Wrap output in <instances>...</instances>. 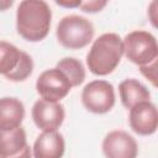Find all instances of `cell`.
Returning <instances> with one entry per match:
<instances>
[{"label": "cell", "mask_w": 158, "mask_h": 158, "mask_svg": "<svg viewBox=\"0 0 158 158\" xmlns=\"http://www.w3.org/2000/svg\"><path fill=\"white\" fill-rule=\"evenodd\" d=\"M52 10L44 0H23L16 10V31L27 42L43 41L51 30Z\"/></svg>", "instance_id": "cell-1"}, {"label": "cell", "mask_w": 158, "mask_h": 158, "mask_svg": "<svg viewBox=\"0 0 158 158\" xmlns=\"http://www.w3.org/2000/svg\"><path fill=\"white\" fill-rule=\"evenodd\" d=\"M122 57L121 36L115 32H105L93 41L86 54V65L94 75L106 77L118 67Z\"/></svg>", "instance_id": "cell-2"}, {"label": "cell", "mask_w": 158, "mask_h": 158, "mask_svg": "<svg viewBox=\"0 0 158 158\" xmlns=\"http://www.w3.org/2000/svg\"><path fill=\"white\" fill-rule=\"evenodd\" d=\"M95 28L93 22L80 15L62 17L56 28L58 43L67 49H81L94 40Z\"/></svg>", "instance_id": "cell-3"}, {"label": "cell", "mask_w": 158, "mask_h": 158, "mask_svg": "<svg viewBox=\"0 0 158 158\" xmlns=\"http://www.w3.org/2000/svg\"><path fill=\"white\" fill-rule=\"evenodd\" d=\"M123 56L133 64L142 67L158 59V43L156 37L144 30H135L122 38Z\"/></svg>", "instance_id": "cell-4"}, {"label": "cell", "mask_w": 158, "mask_h": 158, "mask_svg": "<svg viewBox=\"0 0 158 158\" xmlns=\"http://www.w3.org/2000/svg\"><path fill=\"white\" fill-rule=\"evenodd\" d=\"M80 100L86 111L104 115L110 112L115 106L116 94L111 83L104 79H95L83 88Z\"/></svg>", "instance_id": "cell-5"}, {"label": "cell", "mask_w": 158, "mask_h": 158, "mask_svg": "<svg viewBox=\"0 0 158 158\" xmlns=\"http://www.w3.org/2000/svg\"><path fill=\"white\" fill-rule=\"evenodd\" d=\"M72 90L67 77L56 67L43 70L36 80V91L42 100L60 102Z\"/></svg>", "instance_id": "cell-6"}, {"label": "cell", "mask_w": 158, "mask_h": 158, "mask_svg": "<svg viewBox=\"0 0 158 158\" xmlns=\"http://www.w3.org/2000/svg\"><path fill=\"white\" fill-rule=\"evenodd\" d=\"M101 151L105 158H137L138 143L123 130H114L105 135Z\"/></svg>", "instance_id": "cell-7"}, {"label": "cell", "mask_w": 158, "mask_h": 158, "mask_svg": "<svg viewBox=\"0 0 158 158\" xmlns=\"http://www.w3.org/2000/svg\"><path fill=\"white\" fill-rule=\"evenodd\" d=\"M31 117L33 123L42 132L58 131L65 118V110L60 102H49L42 99L35 101Z\"/></svg>", "instance_id": "cell-8"}, {"label": "cell", "mask_w": 158, "mask_h": 158, "mask_svg": "<svg viewBox=\"0 0 158 158\" xmlns=\"http://www.w3.org/2000/svg\"><path fill=\"white\" fill-rule=\"evenodd\" d=\"M128 125L139 136H152L158 128V110L149 101H142L128 110Z\"/></svg>", "instance_id": "cell-9"}, {"label": "cell", "mask_w": 158, "mask_h": 158, "mask_svg": "<svg viewBox=\"0 0 158 158\" xmlns=\"http://www.w3.org/2000/svg\"><path fill=\"white\" fill-rule=\"evenodd\" d=\"M0 158H33L22 126L11 131L0 130Z\"/></svg>", "instance_id": "cell-10"}, {"label": "cell", "mask_w": 158, "mask_h": 158, "mask_svg": "<svg viewBox=\"0 0 158 158\" xmlns=\"http://www.w3.org/2000/svg\"><path fill=\"white\" fill-rule=\"evenodd\" d=\"M65 152V141L60 132H41L32 146L33 158H63Z\"/></svg>", "instance_id": "cell-11"}, {"label": "cell", "mask_w": 158, "mask_h": 158, "mask_svg": "<svg viewBox=\"0 0 158 158\" xmlns=\"http://www.w3.org/2000/svg\"><path fill=\"white\" fill-rule=\"evenodd\" d=\"M23 102L14 96L0 98V130L11 131L21 127L25 118Z\"/></svg>", "instance_id": "cell-12"}, {"label": "cell", "mask_w": 158, "mask_h": 158, "mask_svg": "<svg viewBox=\"0 0 158 158\" xmlns=\"http://www.w3.org/2000/svg\"><path fill=\"white\" fill-rule=\"evenodd\" d=\"M118 95L122 106L127 110L138 102L151 100V93L147 86L135 78H127L118 84Z\"/></svg>", "instance_id": "cell-13"}, {"label": "cell", "mask_w": 158, "mask_h": 158, "mask_svg": "<svg viewBox=\"0 0 158 158\" xmlns=\"http://www.w3.org/2000/svg\"><path fill=\"white\" fill-rule=\"evenodd\" d=\"M56 68L59 69L67 77L72 88L81 85L86 78L84 64L78 58H74V57H64L59 59L56 64Z\"/></svg>", "instance_id": "cell-14"}, {"label": "cell", "mask_w": 158, "mask_h": 158, "mask_svg": "<svg viewBox=\"0 0 158 158\" xmlns=\"http://www.w3.org/2000/svg\"><path fill=\"white\" fill-rule=\"evenodd\" d=\"M22 51L7 41H0V75L11 74L20 63Z\"/></svg>", "instance_id": "cell-15"}, {"label": "cell", "mask_w": 158, "mask_h": 158, "mask_svg": "<svg viewBox=\"0 0 158 158\" xmlns=\"http://www.w3.org/2000/svg\"><path fill=\"white\" fill-rule=\"evenodd\" d=\"M32 72H33V59L27 52L22 51L19 65L11 74H9L6 77V79L10 81H15V83L25 81L32 74Z\"/></svg>", "instance_id": "cell-16"}, {"label": "cell", "mask_w": 158, "mask_h": 158, "mask_svg": "<svg viewBox=\"0 0 158 158\" xmlns=\"http://www.w3.org/2000/svg\"><path fill=\"white\" fill-rule=\"evenodd\" d=\"M107 5V1H100V0H89V1H81L80 10L86 14H96L100 12L105 6Z\"/></svg>", "instance_id": "cell-17"}, {"label": "cell", "mask_w": 158, "mask_h": 158, "mask_svg": "<svg viewBox=\"0 0 158 158\" xmlns=\"http://www.w3.org/2000/svg\"><path fill=\"white\" fill-rule=\"evenodd\" d=\"M138 68H139L141 74L147 80H149L153 86H157V60L152 62L151 64L142 65V67H138Z\"/></svg>", "instance_id": "cell-18"}, {"label": "cell", "mask_w": 158, "mask_h": 158, "mask_svg": "<svg viewBox=\"0 0 158 158\" xmlns=\"http://www.w3.org/2000/svg\"><path fill=\"white\" fill-rule=\"evenodd\" d=\"M147 15L149 17V21L152 22L153 27H157V1H152L148 6Z\"/></svg>", "instance_id": "cell-19"}, {"label": "cell", "mask_w": 158, "mask_h": 158, "mask_svg": "<svg viewBox=\"0 0 158 158\" xmlns=\"http://www.w3.org/2000/svg\"><path fill=\"white\" fill-rule=\"evenodd\" d=\"M56 4L58 6H63V7H79L81 1L80 0H75V1H56Z\"/></svg>", "instance_id": "cell-20"}, {"label": "cell", "mask_w": 158, "mask_h": 158, "mask_svg": "<svg viewBox=\"0 0 158 158\" xmlns=\"http://www.w3.org/2000/svg\"><path fill=\"white\" fill-rule=\"evenodd\" d=\"M12 5H14L12 0H0V11H6Z\"/></svg>", "instance_id": "cell-21"}]
</instances>
